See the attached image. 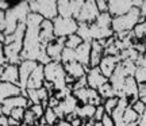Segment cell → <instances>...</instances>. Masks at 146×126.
Listing matches in <instances>:
<instances>
[{
  "instance_id": "obj_1",
  "label": "cell",
  "mask_w": 146,
  "mask_h": 126,
  "mask_svg": "<svg viewBox=\"0 0 146 126\" xmlns=\"http://www.w3.org/2000/svg\"><path fill=\"white\" fill-rule=\"evenodd\" d=\"M42 22H43V18L38 14L30 12V15L27 16L26 34L23 41V50L21 54L22 60H33L38 63L41 53L46 49V46H43L41 43V38H39Z\"/></svg>"
},
{
  "instance_id": "obj_2",
  "label": "cell",
  "mask_w": 146,
  "mask_h": 126,
  "mask_svg": "<svg viewBox=\"0 0 146 126\" xmlns=\"http://www.w3.org/2000/svg\"><path fill=\"white\" fill-rule=\"evenodd\" d=\"M30 5L29 1H23V3H18V4H12L5 11V21H7V27H5V35H11L14 34L16 27L19 23H26L27 16L30 15Z\"/></svg>"
},
{
  "instance_id": "obj_3",
  "label": "cell",
  "mask_w": 146,
  "mask_h": 126,
  "mask_svg": "<svg viewBox=\"0 0 146 126\" xmlns=\"http://www.w3.org/2000/svg\"><path fill=\"white\" fill-rule=\"evenodd\" d=\"M145 22L143 18L141 15V10L138 7H134L130 12H127L126 15L118 16V18H112V25L111 29L115 34H119V33H126V31H133L134 27L141 23Z\"/></svg>"
},
{
  "instance_id": "obj_4",
  "label": "cell",
  "mask_w": 146,
  "mask_h": 126,
  "mask_svg": "<svg viewBox=\"0 0 146 126\" xmlns=\"http://www.w3.org/2000/svg\"><path fill=\"white\" fill-rule=\"evenodd\" d=\"M45 81H49L54 85V92L66 88L68 84H66V72L64 68V64L52 61L45 65Z\"/></svg>"
},
{
  "instance_id": "obj_5",
  "label": "cell",
  "mask_w": 146,
  "mask_h": 126,
  "mask_svg": "<svg viewBox=\"0 0 146 126\" xmlns=\"http://www.w3.org/2000/svg\"><path fill=\"white\" fill-rule=\"evenodd\" d=\"M30 11L34 14L41 15L43 19L54 21L58 16V8L56 0H34L29 1Z\"/></svg>"
},
{
  "instance_id": "obj_6",
  "label": "cell",
  "mask_w": 146,
  "mask_h": 126,
  "mask_svg": "<svg viewBox=\"0 0 146 126\" xmlns=\"http://www.w3.org/2000/svg\"><path fill=\"white\" fill-rule=\"evenodd\" d=\"M53 25L56 38H66L72 34H76L78 30V23L74 18H64L58 15L53 21Z\"/></svg>"
},
{
  "instance_id": "obj_7",
  "label": "cell",
  "mask_w": 146,
  "mask_h": 126,
  "mask_svg": "<svg viewBox=\"0 0 146 126\" xmlns=\"http://www.w3.org/2000/svg\"><path fill=\"white\" fill-rule=\"evenodd\" d=\"M83 0H58L57 8L58 15L64 18H77L80 14V10L83 7Z\"/></svg>"
},
{
  "instance_id": "obj_8",
  "label": "cell",
  "mask_w": 146,
  "mask_h": 126,
  "mask_svg": "<svg viewBox=\"0 0 146 126\" xmlns=\"http://www.w3.org/2000/svg\"><path fill=\"white\" fill-rule=\"evenodd\" d=\"M99 10H98V5L95 0H88V1H84L83 7L80 10V14L76 18L77 23H87V25H92L95 23V21L98 19L99 16Z\"/></svg>"
},
{
  "instance_id": "obj_9",
  "label": "cell",
  "mask_w": 146,
  "mask_h": 126,
  "mask_svg": "<svg viewBox=\"0 0 146 126\" xmlns=\"http://www.w3.org/2000/svg\"><path fill=\"white\" fill-rule=\"evenodd\" d=\"M135 7V0H110L108 14L112 18L126 15Z\"/></svg>"
},
{
  "instance_id": "obj_10",
  "label": "cell",
  "mask_w": 146,
  "mask_h": 126,
  "mask_svg": "<svg viewBox=\"0 0 146 126\" xmlns=\"http://www.w3.org/2000/svg\"><path fill=\"white\" fill-rule=\"evenodd\" d=\"M78 106H80L78 100L76 99L72 94V95H69V96H66L64 100H61L60 105H58L56 109H53V110L56 111V114H57V117L60 118V119H64L66 115L76 113Z\"/></svg>"
},
{
  "instance_id": "obj_11",
  "label": "cell",
  "mask_w": 146,
  "mask_h": 126,
  "mask_svg": "<svg viewBox=\"0 0 146 126\" xmlns=\"http://www.w3.org/2000/svg\"><path fill=\"white\" fill-rule=\"evenodd\" d=\"M36 67L38 63L33 60H23L19 64V87L22 89H27V81Z\"/></svg>"
},
{
  "instance_id": "obj_12",
  "label": "cell",
  "mask_w": 146,
  "mask_h": 126,
  "mask_svg": "<svg viewBox=\"0 0 146 126\" xmlns=\"http://www.w3.org/2000/svg\"><path fill=\"white\" fill-rule=\"evenodd\" d=\"M65 42H66V38H56L46 46V53L52 61L61 63V56L65 49Z\"/></svg>"
},
{
  "instance_id": "obj_13",
  "label": "cell",
  "mask_w": 146,
  "mask_h": 126,
  "mask_svg": "<svg viewBox=\"0 0 146 126\" xmlns=\"http://www.w3.org/2000/svg\"><path fill=\"white\" fill-rule=\"evenodd\" d=\"M87 81H88V87L92 89H99L102 85L108 83V79L102 73L100 68H91L87 73Z\"/></svg>"
},
{
  "instance_id": "obj_14",
  "label": "cell",
  "mask_w": 146,
  "mask_h": 126,
  "mask_svg": "<svg viewBox=\"0 0 146 126\" xmlns=\"http://www.w3.org/2000/svg\"><path fill=\"white\" fill-rule=\"evenodd\" d=\"M120 61H122V60H120L119 56H104L99 65L102 73L104 75L107 79H110V77L112 76V73L115 72L116 67L120 64Z\"/></svg>"
},
{
  "instance_id": "obj_15",
  "label": "cell",
  "mask_w": 146,
  "mask_h": 126,
  "mask_svg": "<svg viewBox=\"0 0 146 126\" xmlns=\"http://www.w3.org/2000/svg\"><path fill=\"white\" fill-rule=\"evenodd\" d=\"M45 84V65L38 64L27 81V89H39Z\"/></svg>"
},
{
  "instance_id": "obj_16",
  "label": "cell",
  "mask_w": 146,
  "mask_h": 126,
  "mask_svg": "<svg viewBox=\"0 0 146 126\" xmlns=\"http://www.w3.org/2000/svg\"><path fill=\"white\" fill-rule=\"evenodd\" d=\"M19 95H22V88L19 85L0 80V105L7 99L14 98V96H19Z\"/></svg>"
},
{
  "instance_id": "obj_17",
  "label": "cell",
  "mask_w": 146,
  "mask_h": 126,
  "mask_svg": "<svg viewBox=\"0 0 146 126\" xmlns=\"http://www.w3.org/2000/svg\"><path fill=\"white\" fill-rule=\"evenodd\" d=\"M104 57V46L99 41L91 42V60H89V68H98Z\"/></svg>"
},
{
  "instance_id": "obj_18",
  "label": "cell",
  "mask_w": 146,
  "mask_h": 126,
  "mask_svg": "<svg viewBox=\"0 0 146 126\" xmlns=\"http://www.w3.org/2000/svg\"><path fill=\"white\" fill-rule=\"evenodd\" d=\"M39 38H41V43L43 46H47L52 41L56 39V35H54V25H53V21H47V19H43L41 25V31H39Z\"/></svg>"
},
{
  "instance_id": "obj_19",
  "label": "cell",
  "mask_w": 146,
  "mask_h": 126,
  "mask_svg": "<svg viewBox=\"0 0 146 126\" xmlns=\"http://www.w3.org/2000/svg\"><path fill=\"white\" fill-rule=\"evenodd\" d=\"M64 68H65V72L68 76L73 77L74 80H78L81 79V77H85L87 73H88V71L91 68H85L84 65H81L80 63L77 61H74V63H70V64H66V65H64Z\"/></svg>"
},
{
  "instance_id": "obj_20",
  "label": "cell",
  "mask_w": 146,
  "mask_h": 126,
  "mask_svg": "<svg viewBox=\"0 0 146 126\" xmlns=\"http://www.w3.org/2000/svg\"><path fill=\"white\" fill-rule=\"evenodd\" d=\"M130 106V102L129 99H126V98H119V103L116 106V109L112 111V119H114V123L115 126H125L123 125V115H125L126 110H127V107Z\"/></svg>"
},
{
  "instance_id": "obj_21",
  "label": "cell",
  "mask_w": 146,
  "mask_h": 126,
  "mask_svg": "<svg viewBox=\"0 0 146 126\" xmlns=\"http://www.w3.org/2000/svg\"><path fill=\"white\" fill-rule=\"evenodd\" d=\"M76 60L77 63L89 68V60H91V42H83L76 49Z\"/></svg>"
},
{
  "instance_id": "obj_22",
  "label": "cell",
  "mask_w": 146,
  "mask_h": 126,
  "mask_svg": "<svg viewBox=\"0 0 146 126\" xmlns=\"http://www.w3.org/2000/svg\"><path fill=\"white\" fill-rule=\"evenodd\" d=\"M1 81H7V83H12L19 85V65L7 64L4 69H3Z\"/></svg>"
},
{
  "instance_id": "obj_23",
  "label": "cell",
  "mask_w": 146,
  "mask_h": 126,
  "mask_svg": "<svg viewBox=\"0 0 146 126\" xmlns=\"http://www.w3.org/2000/svg\"><path fill=\"white\" fill-rule=\"evenodd\" d=\"M95 113H96V107L92 105H80L76 110V115L81 118L83 121H89L94 119Z\"/></svg>"
},
{
  "instance_id": "obj_24",
  "label": "cell",
  "mask_w": 146,
  "mask_h": 126,
  "mask_svg": "<svg viewBox=\"0 0 146 126\" xmlns=\"http://www.w3.org/2000/svg\"><path fill=\"white\" fill-rule=\"evenodd\" d=\"M138 122H139V115L133 110L131 106H129L127 110H126V113H125V115H123V125L125 126L138 125Z\"/></svg>"
},
{
  "instance_id": "obj_25",
  "label": "cell",
  "mask_w": 146,
  "mask_h": 126,
  "mask_svg": "<svg viewBox=\"0 0 146 126\" xmlns=\"http://www.w3.org/2000/svg\"><path fill=\"white\" fill-rule=\"evenodd\" d=\"M98 92H99V95L102 96L103 100H107V99H110V98H115V96H116V92H115L114 87L111 85L110 80H108V83H106L104 85H102V87L98 89Z\"/></svg>"
},
{
  "instance_id": "obj_26",
  "label": "cell",
  "mask_w": 146,
  "mask_h": 126,
  "mask_svg": "<svg viewBox=\"0 0 146 126\" xmlns=\"http://www.w3.org/2000/svg\"><path fill=\"white\" fill-rule=\"evenodd\" d=\"M76 34H77L84 42H92L91 27H89V25H87V23H78V30Z\"/></svg>"
},
{
  "instance_id": "obj_27",
  "label": "cell",
  "mask_w": 146,
  "mask_h": 126,
  "mask_svg": "<svg viewBox=\"0 0 146 126\" xmlns=\"http://www.w3.org/2000/svg\"><path fill=\"white\" fill-rule=\"evenodd\" d=\"M74 61H77V60H76V50L65 47L62 52V56H61V63H62L64 65H66V64L74 63Z\"/></svg>"
},
{
  "instance_id": "obj_28",
  "label": "cell",
  "mask_w": 146,
  "mask_h": 126,
  "mask_svg": "<svg viewBox=\"0 0 146 126\" xmlns=\"http://www.w3.org/2000/svg\"><path fill=\"white\" fill-rule=\"evenodd\" d=\"M83 39L78 37L77 34H72V35H69L66 37V42H65V47H68V49H73V50H76L81 43H83Z\"/></svg>"
},
{
  "instance_id": "obj_29",
  "label": "cell",
  "mask_w": 146,
  "mask_h": 126,
  "mask_svg": "<svg viewBox=\"0 0 146 126\" xmlns=\"http://www.w3.org/2000/svg\"><path fill=\"white\" fill-rule=\"evenodd\" d=\"M133 34H134V37H135L137 41H143V39H146V22L138 23V25L134 27Z\"/></svg>"
},
{
  "instance_id": "obj_30",
  "label": "cell",
  "mask_w": 146,
  "mask_h": 126,
  "mask_svg": "<svg viewBox=\"0 0 146 126\" xmlns=\"http://www.w3.org/2000/svg\"><path fill=\"white\" fill-rule=\"evenodd\" d=\"M95 23L98 26H102V27H111L112 25V16L110 15L108 12H104V14H99L98 19L95 21Z\"/></svg>"
},
{
  "instance_id": "obj_31",
  "label": "cell",
  "mask_w": 146,
  "mask_h": 126,
  "mask_svg": "<svg viewBox=\"0 0 146 126\" xmlns=\"http://www.w3.org/2000/svg\"><path fill=\"white\" fill-rule=\"evenodd\" d=\"M43 118H45V121H46L47 125H50V126H54L58 121H60V118L57 117L56 111L53 110V109H50V107H47L46 110H45V115H43Z\"/></svg>"
},
{
  "instance_id": "obj_32",
  "label": "cell",
  "mask_w": 146,
  "mask_h": 126,
  "mask_svg": "<svg viewBox=\"0 0 146 126\" xmlns=\"http://www.w3.org/2000/svg\"><path fill=\"white\" fill-rule=\"evenodd\" d=\"M118 103H119V98L118 96H115V98H110V99L104 100V103H103V106H104V110H106V114H108V115H111L112 114V111L116 109V106H118Z\"/></svg>"
},
{
  "instance_id": "obj_33",
  "label": "cell",
  "mask_w": 146,
  "mask_h": 126,
  "mask_svg": "<svg viewBox=\"0 0 146 126\" xmlns=\"http://www.w3.org/2000/svg\"><path fill=\"white\" fill-rule=\"evenodd\" d=\"M25 113H26V109H15V110H12L10 113V118L12 119H15L18 122H23V117H25Z\"/></svg>"
},
{
  "instance_id": "obj_34",
  "label": "cell",
  "mask_w": 146,
  "mask_h": 126,
  "mask_svg": "<svg viewBox=\"0 0 146 126\" xmlns=\"http://www.w3.org/2000/svg\"><path fill=\"white\" fill-rule=\"evenodd\" d=\"M88 87V81H87V76L85 77H81L74 81V84L72 85V91H78V89H83V88H87Z\"/></svg>"
},
{
  "instance_id": "obj_35",
  "label": "cell",
  "mask_w": 146,
  "mask_h": 126,
  "mask_svg": "<svg viewBox=\"0 0 146 126\" xmlns=\"http://www.w3.org/2000/svg\"><path fill=\"white\" fill-rule=\"evenodd\" d=\"M131 107H133V110L135 111L139 117H141L142 114L145 113V110H146V105L142 102V100H139V99L137 100V102H134V103L131 105Z\"/></svg>"
},
{
  "instance_id": "obj_36",
  "label": "cell",
  "mask_w": 146,
  "mask_h": 126,
  "mask_svg": "<svg viewBox=\"0 0 146 126\" xmlns=\"http://www.w3.org/2000/svg\"><path fill=\"white\" fill-rule=\"evenodd\" d=\"M30 110H31L33 114L36 117V119H41V118H43V115H45V109H43L42 105H33Z\"/></svg>"
},
{
  "instance_id": "obj_37",
  "label": "cell",
  "mask_w": 146,
  "mask_h": 126,
  "mask_svg": "<svg viewBox=\"0 0 146 126\" xmlns=\"http://www.w3.org/2000/svg\"><path fill=\"white\" fill-rule=\"evenodd\" d=\"M106 115V110H104V106H98L96 107V113H95V117H94V121L95 122H100L103 119V117Z\"/></svg>"
},
{
  "instance_id": "obj_38",
  "label": "cell",
  "mask_w": 146,
  "mask_h": 126,
  "mask_svg": "<svg viewBox=\"0 0 146 126\" xmlns=\"http://www.w3.org/2000/svg\"><path fill=\"white\" fill-rule=\"evenodd\" d=\"M96 5H98V10H99L100 14L108 12V1H106V0H98Z\"/></svg>"
},
{
  "instance_id": "obj_39",
  "label": "cell",
  "mask_w": 146,
  "mask_h": 126,
  "mask_svg": "<svg viewBox=\"0 0 146 126\" xmlns=\"http://www.w3.org/2000/svg\"><path fill=\"white\" fill-rule=\"evenodd\" d=\"M138 89H139V100H142L146 105V83L139 84Z\"/></svg>"
},
{
  "instance_id": "obj_40",
  "label": "cell",
  "mask_w": 146,
  "mask_h": 126,
  "mask_svg": "<svg viewBox=\"0 0 146 126\" xmlns=\"http://www.w3.org/2000/svg\"><path fill=\"white\" fill-rule=\"evenodd\" d=\"M5 65H7V58L4 52V43H0V67H5Z\"/></svg>"
},
{
  "instance_id": "obj_41",
  "label": "cell",
  "mask_w": 146,
  "mask_h": 126,
  "mask_svg": "<svg viewBox=\"0 0 146 126\" xmlns=\"http://www.w3.org/2000/svg\"><path fill=\"white\" fill-rule=\"evenodd\" d=\"M7 27V21H5V11H0V31L4 33Z\"/></svg>"
},
{
  "instance_id": "obj_42",
  "label": "cell",
  "mask_w": 146,
  "mask_h": 126,
  "mask_svg": "<svg viewBox=\"0 0 146 126\" xmlns=\"http://www.w3.org/2000/svg\"><path fill=\"white\" fill-rule=\"evenodd\" d=\"M102 123H103V126H115L112 117L108 115V114H106V115L103 117V119H102Z\"/></svg>"
},
{
  "instance_id": "obj_43",
  "label": "cell",
  "mask_w": 146,
  "mask_h": 126,
  "mask_svg": "<svg viewBox=\"0 0 146 126\" xmlns=\"http://www.w3.org/2000/svg\"><path fill=\"white\" fill-rule=\"evenodd\" d=\"M58 105H60V100H58L57 98H54V96H50V98H49V107H50V109H56Z\"/></svg>"
},
{
  "instance_id": "obj_44",
  "label": "cell",
  "mask_w": 146,
  "mask_h": 126,
  "mask_svg": "<svg viewBox=\"0 0 146 126\" xmlns=\"http://www.w3.org/2000/svg\"><path fill=\"white\" fill-rule=\"evenodd\" d=\"M11 5H12V4H11V3H8V1H0V11H7Z\"/></svg>"
},
{
  "instance_id": "obj_45",
  "label": "cell",
  "mask_w": 146,
  "mask_h": 126,
  "mask_svg": "<svg viewBox=\"0 0 146 126\" xmlns=\"http://www.w3.org/2000/svg\"><path fill=\"white\" fill-rule=\"evenodd\" d=\"M141 15H142V18H143V21L146 22V1H143L142 3V5H141Z\"/></svg>"
},
{
  "instance_id": "obj_46",
  "label": "cell",
  "mask_w": 146,
  "mask_h": 126,
  "mask_svg": "<svg viewBox=\"0 0 146 126\" xmlns=\"http://www.w3.org/2000/svg\"><path fill=\"white\" fill-rule=\"evenodd\" d=\"M0 125L1 126H8V117L4 115V114L0 117Z\"/></svg>"
},
{
  "instance_id": "obj_47",
  "label": "cell",
  "mask_w": 146,
  "mask_h": 126,
  "mask_svg": "<svg viewBox=\"0 0 146 126\" xmlns=\"http://www.w3.org/2000/svg\"><path fill=\"white\" fill-rule=\"evenodd\" d=\"M138 125L139 126H146V110H145V113L139 117V122H138Z\"/></svg>"
},
{
  "instance_id": "obj_48",
  "label": "cell",
  "mask_w": 146,
  "mask_h": 126,
  "mask_svg": "<svg viewBox=\"0 0 146 126\" xmlns=\"http://www.w3.org/2000/svg\"><path fill=\"white\" fill-rule=\"evenodd\" d=\"M54 126H72V123H70V122H68L66 119H60V121H58Z\"/></svg>"
},
{
  "instance_id": "obj_49",
  "label": "cell",
  "mask_w": 146,
  "mask_h": 126,
  "mask_svg": "<svg viewBox=\"0 0 146 126\" xmlns=\"http://www.w3.org/2000/svg\"><path fill=\"white\" fill-rule=\"evenodd\" d=\"M5 38H7V35H5L4 33L0 31V43H5Z\"/></svg>"
},
{
  "instance_id": "obj_50",
  "label": "cell",
  "mask_w": 146,
  "mask_h": 126,
  "mask_svg": "<svg viewBox=\"0 0 146 126\" xmlns=\"http://www.w3.org/2000/svg\"><path fill=\"white\" fill-rule=\"evenodd\" d=\"M84 126H95V121H94V119L85 121V122H84Z\"/></svg>"
},
{
  "instance_id": "obj_51",
  "label": "cell",
  "mask_w": 146,
  "mask_h": 126,
  "mask_svg": "<svg viewBox=\"0 0 146 126\" xmlns=\"http://www.w3.org/2000/svg\"><path fill=\"white\" fill-rule=\"evenodd\" d=\"M3 69H4V67H0V80H1V75H3Z\"/></svg>"
},
{
  "instance_id": "obj_52",
  "label": "cell",
  "mask_w": 146,
  "mask_h": 126,
  "mask_svg": "<svg viewBox=\"0 0 146 126\" xmlns=\"http://www.w3.org/2000/svg\"><path fill=\"white\" fill-rule=\"evenodd\" d=\"M3 115V110H1V105H0V117Z\"/></svg>"
},
{
  "instance_id": "obj_53",
  "label": "cell",
  "mask_w": 146,
  "mask_h": 126,
  "mask_svg": "<svg viewBox=\"0 0 146 126\" xmlns=\"http://www.w3.org/2000/svg\"><path fill=\"white\" fill-rule=\"evenodd\" d=\"M42 126H50V125H47V123H46V125H42Z\"/></svg>"
},
{
  "instance_id": "obj_54",
  "label": "cell",
  "mask_w": 146,
  "mask_h": 126,
  "mask_svg": "<svg viewBox=\"0 0 146 126\" xmlns=\"http://www.w3.org/2000/svg\"><path fill=\"white\" fill-rule=\"evenodd\" d=\"M0 126H1V125H0Z\"/></svg>"
}]
</instances>
